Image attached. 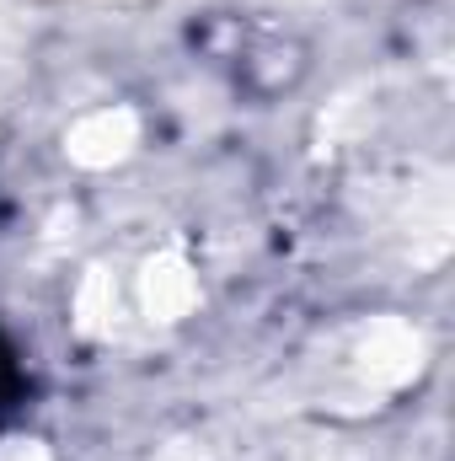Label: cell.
<instances>
[{
  "label": "cell",
  "instance_id": "6da1fadb",
  "mask_svg": "<svg viewBox=\"0 0 455 461\" xmlns=\"http://www.w3.org/2000/svg\"><path fill=\"white\" fill-rule=\"evenodd\" d=\"M0 461H49V451H43V440H32V435H5V440H0Z\"/></svg>",
  "mask_w": 455,
  "mask_h": 461
}]
</instances>
